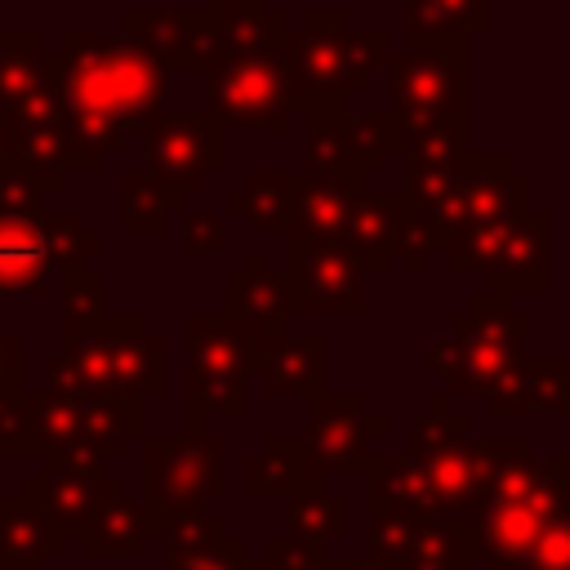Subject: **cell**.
<instances>
[{
	"instance_id": "22",
	"label": "cell",
	"mask_w": 570,
	"mask_h": 570,
	"mask_svg": "<svg viewBox=\"0 0 570 570\" xmlns=\"http://www.w3.org/2000/svg\"><path fill=\"white\" fill-rule=\"evenodd\" d=\"M356 196H361V178L343 169L298 178L289 200V236H338Z\"/></svg>"
},
{
	"instance_id": "31",
	"label": "cell",
	"mask_w": 570,
	"mask_h": 570,
	"mask_svg": "<svg viewBox=\"0 0 570 570\" xmlns=\"http://www.w3.org/2000/svg\"><path fill=\"white\" fill-rule=\"evenodd\" d=\"M183 196L165 191L151 174H129L125 178V227L129 232H160L165 214L178 205Z\"/></svg>"
},
{
	"instance_id": "2",
	"label": "cell",
	"mask_w": 570,
	"mask_h": 570,
	"mask_svg": "<svg viewBox=\"0 0 570 570\" xmlns=\"http://www.w3.org/2000/svg\"><path fill=\"white\" fill-rule=\"evenodd\" d=\"M570 508V459L552 454L539 463L521 432H508L481 503L468 517L472 561L485 570H521L534 534L552 512Z\"/></svg>"
},
{
	"instance_id": "17",
	"label": "cell",
	"mask_w": 570,
	"mask_h": 570,
	"mask_svg": "<svg viewBox=\"0 0 570 570\" xmlns=\"http://www.w3.org/2000/svg\"><path fill=\"white\" fill-rule=\"evenodd\" d=\"M80 552L102 561V557H142V548L151 543V525H147V512L142 503L125 490V481L116 472H107L80 534H76Z\"/></svg>"
},
{
	"instance_id": "24",
	"label": "cell",
	"mask_w": 570,
	"mask_h": 570,
	"mask_svg": "<svg viewBox=\"0 0 570 570\" xmlns=\"http://www.w3.org/2000/svg\"><path fill=\"white\" fill-rule=\"evenodd\" d=\"M343 534H347V499L343 494L312 485V490H298L289 499L281 539H289L294 548H307V552H330V543Z\"/></svg>"
},
{
	"instance_id": "15",
	"label": "cell",
	"mask_w": 570,
	"mask_h": 570,
	"mask_svg": "<svg viewBox=\"0 0 570 570\" xmlns=\"http://www.w3.org/2000/svg\"><path fill=\"white\" fill-rule=\"evenodd\" d=\"M151 539H160L169 570H240L249 557L245 539H236L227 530V521L214 517L209 508H187V512L160 517Z\"/></svg>"
},
{
	"instance_id": "34",
	"label": "cell",
	"mask_w": 570,
	"mask_h": 570,
	"mask_svg": "<svg viewBox=\"0 0 570 570\" xmlns=\"http://www.w3.org/2000/svg\"><path fill=\"white\" fill-rule=\"evenodd\" d=\"M0 454H36L22 387H0Z\"/></svg>"
},
{
	"instance_id": "18",
	"label": "cell",
	"mask_w": 570,
	"mask_h": 570,
	"mask_svg": "<svg viewBox=\"0 0 570 570\" xmlns=\"http://www.w3.org/2000/svg\"><path fill=\"white\" fill-rule=\"evenodd\" d=\"M249 374H258L267 396H307V405H316L325 396V334L263 338L249 347Z\"/></svg>"
},
{
	"instance_id": "1",
	"label": "cell",
	"mask_w": 570,
	"mask_h": 570,
	"mask_svg": "<svg viewBox=\"0 0 570 570\" xmlns=\"http://www.w3.org/2000/svg\"><path fill=\"white\" fill-rule=\"evenodd\" d=\"M58 89L67 107V142L111 156L129 129L156 116L165 67L138 40H107L98 31H67L58 58Z\"/></svg>"
},
{
	"instance_id": "3",
	"label": "cell",
	"mask_w": 570,
	"mask_h": 570,
	"mask_svg": "<svg viewBox=\"0 0 570 570\" xmlns=\"http://www.w3.org/2000/svg\"><path fill=\"white\" fill-rule=\"evenodd\" d=\"M45 383L71 396H134L165 387V338L138 316H94L67 330V352L45 361Z\"/></svg>"
},
{
	"instance_id": "20",
	"label": "cell",
	"mask_w": 570,
	"mask_h": 570,
	"mask_svg": "<svg viewBox=\"0 0 570 570\" xmlns=\"http://www.w3.org/2000/svg\"><path fill=\"white\" fill-rule=\"evenodd\" d=\"M58 249L49 218H4L0 214V294H40Z\"/></svg>"
},
{
	"instance_id": "6",
	"label": "cell",
	"mask_w": 570,
	"mask_h": 570,
	"mask_svg": "<svg viewBox=\"0 0 570 570\" xmlns=\"http://www.w3.org/2000/svg\"><path fill=\"white\" fill-rule=\"evenodd\" d=\"M525 316L508 312L499 289L476 294L468 316H454V325L432 347V370L445 374V387L454 396L485 392L499 374H508L521 361Z\"/></svg>"
},
{
	"instance_id": "25",
	"label": "cell",
	"mask_w": 570,
	"mask_h": 570,
	"mask_svg": "<svg viewBox=\"0 0 570 570\" xmlns=\"http://www.w3.org/2000/svg\"><path fill=\"white\" fill-rule=\"evenodd\" d=\"M392 561L396 570H472L468 521H414L405 548Z\"/></svg>"
},
{
	"instance_id": "16",
	"label": "cell",
	"mask_w": 570,
	"mask_h": 570,
	"mask_svg": "<svg viewBox=\"0 0 570 570\" xmlns=\"http://www.w3.org/2000/svg\"><path fill=\"white\" fill-rule=\"evenodd\" d=\"M289 316H294L289 272H267L263 254H254V263H245V272L227 276V321L236 325V334L249 347H258L263 338L285 334Z\"/></svg>"
},
{
	"instance_id": "4",
	"label": "cell",
	"mask_w": 570,
	"mask_h": 570,
	"mask_svg": "<svg viewBox=\"0 0 570 570\" xmlns=\"http://www.w3.org/2000/svg\"><path fill=\"white\" fill-rule=\"evenodd\" d=\"M383 53V31L352 36L343 27V13H312L307 31L285 36V85L289 102H330L338 94H352L365 85V71Z\"/></svg>"
},
{
	"instance_id": "38",
	"label": "cell",
	"mask_w": 570,
	"mask_h": 570,
	"mask_svg": "<svg viewBox=\"0 0 570 570\" xmlns=\"http://www.w3.org/2000/svg\"><path fill=\"white\" fill-rule=\"evenodd\" d=\"M240 570H281V566H276V557L263 548L258 557H245V566H240Z\"/></svg>"
},
{
	"instance_id": "35",
	"label": "cell",
	"mask_w": 570,
	"mask_h": 570,
	"mask_svg": "<svg viewBox=\"0 0 570 570\" xmlns=\"http://www.w3.org/2000/svg\"><path fill=\"white\" fill-rule=\"evenodd\" d=\"M183 236H187V249L191 254H223L227 249V232L218 223V214H187L183 218Z\"/></svg>"
},
{
	"instance_id": "37",
	"label": "cell",
	"mask_w": 570,
	"mask_h": 570,
	"mask_svg": "<svg viewBox=\"0 0 570 570\" xmlns=\"http://www.w3.org/2000/svg\"><path fill=\"white\" fill-rule=\"evenodd\" d=\"M347 570H396L392 557H374V552H361L356 561H347Z\"/></svg>"
},
{
	"instance_id": "13",
	"label": "cell",
	"mask_w": 570,
	"mask_h": 570,
	"mask_svg": "<svg viewBox=\"0 0 570 570\" xmlns=\"http://www.w3.org/2000/svg\"><path fill=\"white\" fill-rule=\"evenodd\" d=\"M312 410L303 441V459L312 472H361L370 463V441L383 436V419L370 414L365 396H321Z\"/></svg>"
},
{
	"instance_id": "36",
	"label": "cell",
	"mask_w": 570,
	"mask_h": 570,
	"mask_svg": "<svg viewBox=\"0 0 570 570\" xmlns=\"http://www.w3.org/2000/svg\"><path fill=\"white\" fill-rule=\"evenodd\" d=\"M0 387H22V343L0 325Z\"/></svg>"
},
{
	"instance_id": "8",
	"label": "cell",
	"mask_w": 570,
	"mask_h": 570,
	"mask_svg": "<svg viewBox=\"0 0 570 570\" xmlns=\"http://www.w3.org/2000/svg\"><path fill=\"white\" fill-rule=\"evenodd\" d=\"M245 374H249V343L236 334V325L227 316H200V312L187 316V370H183L187 432H205L209 410L240 419Z\"/></svg>"
},
{
	"instance_id": "14",
	"label": "cell",
	"mask_w": 570,
	"mask_h": 570,
	"mask_svg": "<svg viewBox=\"0 0 570 570\" xmlns=\"http://www.w3.org/2000/svg\"><path fill=\"white\" fill-rule=\"evenodd\" d=\"M45 468L27 476L22 494L49 517V525L71 543L107 481V459L89 454V450H49L40 454Z\"/></svg>"
},
{
	"instance_id": "10",
	"label": "cell",
	"mask_w": 570,
	"mask_h": 570,
	"mask_svg": "<svg viewBox=\"0 0 570 570\" xmlns=\"http://www.w3.org/2000/svg\"><path fill=\"white\" fill-rule=\"evenodd\" d=\"M142 156H147V174L183 196L205 187L209 174L223 169V125L209 111H183V116H147V134H142Z\"/></svg>"
},
{
	"instance_id": "23",
	"label": "cell",
	"mask_w": 570,
	"mask_h": 570,
	"mask_svg": "<svg viewBox=\"0 0 570 570\" xmlns=\"http://www.w3.org/2000/svg\"><path fill=\"white\" fill-rule=\"evenodd\" d=\"M312 485H321V472L307 468L298 436L272 432L263 441V450L249 454V463H245V494L249 499H294L298 490H312Z\"/></svg>"
},
{
	"instance_id": "5",
	"label": "cell",
	"mask_w": 570,
	"mask_h": 570,
	"mask_svg": "<svg viewBox=\"0 0 570 570\" xmlns=\"http://www.w3.org/2000/svg\"><path fill=\"white\" fill-rule=\"evenodd\" d=\"M223 454L227 436L218 432H147L142 436V512L156 534V521L187 508H209L223 499Z\"/></svg>"
},
{
	"instance_id": "32",
	"label": "cell",
	"mask_w": 570,
	"mask_h": 570,
	"mask_svg": "<svg viewBox=\"0 0 570 570\" xmlns=\"http://www.w3.org/2000/svg\"><path fill=\"white\" fill-rule=\"evenodd\" d=\"M40 191L45 183H36V174L22 160H0V214L4 218H36Z\"/></svg>"
},
{
	"instance_id": "21",
	"label": "cell",
	"mask_w": 570,
	"mask_h": 570,
	"mask_svg": "<svg viewBox=\"0 0 570 570\" xmlns=\"http://www.w3.org/2000/svg\"><path fill=\"white\" fill-rule=\"evenodd\" d=\"M62 552H67V539L49 525V517L27 494L0 499V561L9 570H45Z\"/></svg>"
},
{
	"instance_id": "29",
	"label": "cell",
	"mask_w": 570,
	"mask_h": 570,
	"mask_svg": "<svg viewBox=\"0 0 570 570\" xmlns=\"http://www.w3.org/2000/svg\"><path fill=\"white\" fill-rule=\"evenodd\" d=\"M468 428H472L468 414H454L445 396H432L428 410L410 423V436H405V450H401V454H405L410 463H423V459H432V454H441V450L468 441Z\"/></svg>"
},
{
	"instance_id": "26",
	"label": "cell",
	"mask_w": 570,
	"mask_h": 570,
	"mask_svg": "<svg viewBox=\"0 0 570 570\" xmlns=\"http://www.w3.org/2000/svg\"><path fill=\"white\" fill-rule=\"evenodd\" d=\"M343 245L352 249L361 272H387L392 249H396V218H392V200H374V196H356L343 232Z\"/></svg>"
},
{
	"instance_id": "9",
	"label": "cell",
	"mask_w": 570,
	"mask_h": 570,
	"mask_svg": "<svg viewBox=\"0 0 570 570\" xmlns=\"http://www.w3.org/2000/svg\"><path fill=\"white\" fill-rule=\"evenodd\" d=\"M387 89L405 120L463 116L468 102V36L410 40L387 58Z\"/></svg>"
},
{
	"instance_id": "33",
	"label": "cell",
	"mask_w": 570,
	"mask_h": 570,
	"mask_svg": "<svg viewBox=\"0 0 570 570\" xmlns=\"http://www.w3.org/2000/svg\"><path fill=\"white\" fill-rule=\"evenodd\" d=\"M521 570H570V508H561L543 521Z\"/></svg>"
},
{
	"instance_id": "12",
	"label": "cell",
	"mask_w": 570,
	"mask_h": 570,
	"mask_svg": "<svg viewBox=\"0 0 570 570\" xmlns=\"http://www.w3.org/2000/svg\"><path fill=\"white\" fill-rule=\"evenodd\" d=\"M499 445H503V436L459 441V445L414 463L419 485H423V517L428 521H468L472 508L481 503L485 485H490V472L499 463Z\"/></svg>"
},
{
	"instance_id": "39",
	"label": "cell",
	"mask_w": 570,
	"mask_h": 570,
	"mask_svg": "<svg viewBox=\"0 0 570 570\" xmlns=\"http://www.w3.org/2000/svg\"><path fill=\"white\" fill-rule=\"evenodd\" d=\"M209 9H236V4H258V0H205Z\"/></svg>"
},
{
	"instance_id": "27",
	"label": "cell",
	"mask_w": 570,
	"mask_h": 570,
	"mask_svg": "<svg viewBox=\"0 0 570 570\" xmlns=\"http://www.w3.org/2000/svg\"><path fill=\"white\" fill-rule=\"evenodd\" d=\"M27 428H31L36 454L76 450V441H80V396L45 383L36 396H27Z\"/></svg>"
},
{
	"instance_id": "11",
	"label": "cell",
	"mask_w": 570,
	"mask_h": 570,
	"mask_svg": "<svg viewBox=\"0 0 570 570\" xmlns=\"http://www.w3.org/2000/svg\"><path fill=\"white\" fill-rule=\"evenodd\" d=\"M289 285L298 316H347L365 312L361 267L338 236H289Z\"/></svg>"
},
{
	"instance_id": "30",
	"label": "cell",
	"mask_w": 570,
	"mask_h": 570,
	"mask_svg": "<svg viewBox=\"0 0 570 570\" xmlns=\"http://www.w3.org/2000/svg\"><path fill=\"white\" fill-rule=\"evenodd\" d=\"M485 22V0H410V40L463 36Z\"/></svg>"
},
{
	"instance_id": "28",
	"label": "cell",
	"mask_w": 570,
	"mask_h": 570,
	"mask_svg": "<svg viewBox=\"0 0 570 570\" xmlns=\"http://www.w3.org/2000/svg\"><path fill=\"white\" fill-rule=\"evenodd\" d=\"M294 183L298 178H289V174H254L245 183V191L227 196V209H236L245 223H254L263 232H289Z\"/></svg>"
},
{
	"instance_id": "19",
	"label": "cell",
	"mask_w": 570,
	"mask_h": 570,
	"mask_svg": "<svg viewBox=\"0 0 570 570\" xmlns=\"http://www.w3.org/2000/svg\"><path fill=\"white\" fill-rule=\"evenodd\" d=\"M481 396L490 401V414H530V410L566 414L570 410V396H566V361L561 356L517 361Z\"/></svg>"
},
{
	"instance_id": "7",
	"label": "cell",
	"mask_w": 570,
	"mask_h": 570,
	"mask_svg": "<svg viewBox=\"0 0 570 570\" xmlns=\"http://www.w3.org/2000/svg\"><path fill=\"white\" fill-rule=\"evenodd\" d=\"M289 36V31H285ZM285 36L245 45V49H214L209 53V116L236 129H285L289 120V85H285Z\"/></svg>"
}]
</instances>
